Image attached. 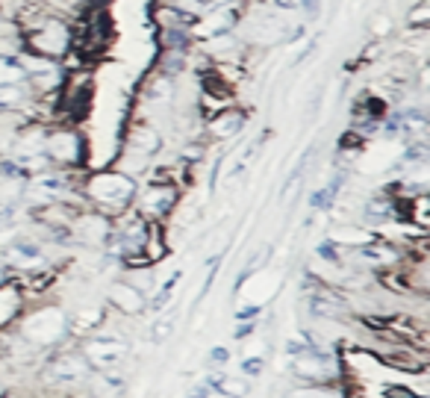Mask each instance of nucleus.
I'll list each match as a JSON object with an SVG mask.
<instances>
[{"instance_id":"1","label":"nucleus","mask_w":430,"mask_h":398,"mask_svg":"<svg viewBox=\"0 0 430 398\" xmlns=\"http://www.w3.org/2000/svg\"><path fill=\"white\" fill-rule=\"evenodd\" d=\"M289 375L301 384H336L342 381V360L339 354L315 346L298 357H289Z\"/></svg>"},{"instance_id":"2","label":"nucleus","mask_w":430,"mask_h":398,"mask_svg":"<svg viewBox=\"0 0 430 398\" xmlns=\"http://www.w3.org/2000/svg\"><path fill=\"white\" fill-rule=\"evenodd\" d=\"M92 366H88V360L83 351H62L57 357L47 360L45 366V381L50 387H59V390H74V387H83L88 377H92Z\"/></svg>"},{"instance_id":"3","label":"nucleus","mask_w":430,"mask_h":398,"mask_svg":"<svg viewBox=\"0 0 430 398\" xmlns=\"http://www.w3.org/2000/svg\"><path fill=\"white\" fill-rule=\"evenodd\" d=\"M88 195L106 210H124L133 201L136 183L121 171H100L88 180Z\"/></svg>"},{"instance_id":"4","label":"nucleus","mask_w":430,"mask_h":398,"mask_svg":"<svg viewBox=\"0 0 430 398\" xmlns=\"http://www.w3.org/2000/svg\"><path fill=\"white\" fill-rule=\"evenodd\" d=\"M68 322L59 310H35L21 328L24 342L35 351V348H50L65 336Z\"/></svg>"},{"instance_id":"5","label":"nucleus","mask_w":430,"mask_h":398,"mask_svg":"<svg viewBox=\"0 0 430 398\" xmlns=\"http://www.w3.org/2000/svg\"><path fill=\"white\" fill-rule=\"evenodd\" d=\"M88 366H92L95 372H112V369H124V363H127V354H130V346L118 336H110V334H100L95 339L86 342L83 348Z\"/></svg>"},{"instance_id":"6","label":"nucleus","mask_w":430,"mask_h":398,"mask_svg":"<svg viewBox=\"0 0 430 398\" xmlns=\"http://www.w3.org/2000/svg\"><path fill=\"white\" fill-rule=\"evenodd\" d=\"M207 387L212 392H219L224 398H248L250 392V384H248V377L242 375H221V372H212L209 377H204Z\"/></svg>"},{"instance_id":"7","label":"nucleus","mask_w":430,"mask_h":398,"mask_svg":"<svg viewBox=\"0 0 430 398\" xmlns=\"http://www.w3.org/2000/svg\"><path fill=\"white\" fill-rule=\"evenodd\" d=\"M110 301L118 307V310L130 313V316L145 310V295H141L139 289L130 286V283H115V286L110 289Z\"/></svg>"},{"instance_id":"8","label":"nucleus","mask_w":430,"mask_h":398,"mask_svg":"<svg viewBox=\"0 0 430 398\" xmlns=\"http://www.w3.org/2000/svg\"><path fill=\"white\" fill-rule=\"evenodd\" d=\"M33 45L42 53H62L68 45V35L59 24H47V27H39L33 33Z\"/></svg>"},{"instance_id":"9","label":"nucleus","mask_w":430,"mask_h":398,"mask_svg":"<svg viewBox=\"0 0 430 398\" xmlns=\"http://www.w3.org/2000/svg\"><path fill=\"white\" fill-rule=\"evenodd\" d=\"M286 398H351V392L342 384H301L289 390Z\"/></svg>"},{"instance_id":"10","label":"nucleus","mask_w":430,"mask_h":398,"mask_svg":"<svg viewBox=\"0 0 430 398\" xmlns=\"http://www.w3.org/2000/svg\"><path fill=\"white\" fill-rule=\"evenodd\" d=\"M310 313L315 319H342L345 316V304L330 298V295L315 292V295H310Z\"/></svg>"},{"instance_id":"11","label":"nucleus","mask_w":430,"mask_h":398,"mask_svg":"<svg viewBox=\"0 0 430 398\" xmlns=\"http://www.w3.org/2000/svg\"><path fill=\"white\" fill-rule=\"evenodd\" d=\"M174 204V189H159V186H151L145 192V210L151 215H163L168 212V207Z\"/></svg>"},{"instance_id":"12","label":"nucleus","mask_w":430,"mask_h":398,"mask_svg":"<svg viewBox=\"0 0 430 398\" xmlns=\"http://www.w3.org/2000/svg\"><path fill=\"white\" fill-rule=\"evenodd\" d=\"M50 154L57 157V159H77L80 157V139L77 136H53L50 139Z\"/></svg>"},{"instance_id":"13","label":"nucleus","mask_w":430,"mask_h":398,"mask_svg":"<svg viewBox=\"0 0 430 398\" xmlns=\"http://www.w3.org/2000/svg\"><path fill=\"white\" fill-rule=\"evenodd\" d=\"M242 127H245V115L242 113H227V115H221L219 121L212 124V133L221 136V139H230V136H236Z\"/></svg>"},{"instance_id":"14","label":"nucleus","mask_w":430,"mask_h":398,"mask_svg":"<svg viewBox=\"0 0 430 398\" xmlns=\"http://www.w3.org/2000/svg\"><path fill=\"white\" fill-rule=\"evenodd\" d=\"M27 101V95H24V89L21 86H15V83H9V86H0V113H9V110H18Z\"/></svg>"},{"instance_id":"15","label":"nucleus","mask_w":430,"mask_h":398,"mask_svg":"<svg viewBox=\"0 0 430 398\" xmlns=\"http://www.w3.org/2000/svg\"><path fill=\"white\" fill-rule=\"evenodd\" d=\"M177 280H180V271H174V275H171V278H168L163 286H159V292L151 298V310H153V313H163L165 307H168V301H171V292H174Z\"/></svg>"},{"instance_id":"16","label":"nucleus","mask_w":430,"mask_h":398,"mask_svg":"<svg viewBox=\"0 0 430 398\" xmlns=\"http://www.w3.org/2000/svg\"><path fill=\"white\" fill-rule=\"evenodd\" d=\"M360 260H368L374 266H383V263L395 260V251L386 248V245H366V248H360Z\"/></svg>"},{"instance_id":"17","label":"nucleus","mask_w":430,"mask_h":398,"mask_svg":"<svg viewBox=\"0 0 430 398\" xmlns=\"http://www.w3.org/2000/svg\"><path fill=\"white\" fill-rule=\"evenodd\" d=\"M33 189H35V192H45V195H62V192H65V177H59V174L35 177V180H33Z\"/></svg>"},{"instance_id":"18","label":"nucleus","mask_w":430,"mask_h":398,"mask_svg":"<svg viewBox=\"0 0 430 398\" xmlns=\"http://www.w3.org/2000/svg\"><path fill=\"white\" fill-rule=\"evenodd\" d=\"M133 148H139L141 157H148V154H153V151L159 148V136H156L153 130H139V133L133 136Z\"/></svg>"},{"instance_id":"19","label":"nucleus","mask_w":430,"mask_h":398,"mask_svg":"<svg viewBox=\"0 0 430 398\" xmlns=\"http://www.w3.org/2000/svg\"><path fill=\"white\" fill-rule=\"evenodd\" d=\"M24 77V71L18 62L6 59V57H0V86H9V83H18Z\"/></svg>"},{"instance_id":"20","label":"nucleus","mask_w":430,"mask_h":398,"mask_svg":"<svg viewBox=\"0 0 430 398\" xmlns=\"http://www.w3.org/2000/svg\"><path fill=\"white\" fill-rule=\"evenodd\" d=\"M12 254L15 257H21L24 263H35L42 254H39V245H33V242H15L12 245Z\"/></svg>"},{"instance_id":"21","label":"nucleus","mask_w":430,"mask_h":398,"mask_svg":"<svg viewBox=\"0 0 430 398\" xmlns=\"http://www.w3.org/2000/svg\"><path fill=\"white\" fill-rule=\"evenodd\" d=\"M239 369H242V377H260L262 369H265V360L262 357H245L239 363Z\"/></svg>"},{"instance_id":"22","label":"nucleus","mask_w":430,"mask_h":398,"mask_svg":"<svg viewBox=\"0 0 430 398\" xmlns=\"http://www.w3.org/2000/svg\"><path fill=\"white\" fill-rule=\"evenodd\" d=\"M383 398H427V395L409 390V387H401V384H386L383 387Z\"/></svg>"},{"instance_id":"23","label":"nucleus","mask_w":430,"mask_h":398,"mask_svg":"<svg viewBox=\"0 0 430 398\" xmlns=\"http://www.w3.org/2000/svg\"><path fill=\"white\" fill-rule=\"evenodd\" d=\"M171 331H174V319H159L153 328H151V339H153V342H163Z\"/></svg>"},{"instance_id":"24","label":"nucleus","mask_w":430,"mask_h":398,"mask_svg":"<svg viewBox=\"0 0 430 398\" xmlns=\"http://www.w3.org/2000/svg\"><path fill=\"white\" fill-rule=\"evenodd\" d=\"M209 366H224V363H230V348H224V346H212V351H209Z\"/></svg>"},{"instance_id":"25","label":"nucleus","mask_w":430,"mask_h":398,"mask_svg":"<svg viewBox=\"0 0 430 398\" xmlns=\"http://www.w3.org/2000/svg\"><path fill=\"white\" fill-rule=\"evenodd\" d=\"M254 331H257V322H254V319H248V322H242L239 328H236V339H245V336H250Z\"/></svg>"},{"instance_id":"26","label":"nucleus","mask_w":430,"mask_h":398,"mask_svg":"<svg viewBox=\"0 0 430 398\" xmlns=\"http://www.w3.org/2000/svg\"><path fill=\"white\" fill-rule=\"evenodd\" d=\"M209 387H207V381H201V384H194V387H189V398H209Z\"/></svg>"},{"instance_id":"27","label":"nucleus","mask_w":430,"mask_h":398,"mask_svg":"<svg viewBox=\"0 0 430 398\" xmlns=\"http://www.w3.org/2000/svg\"><path fill=\"white\" fill-rule=\"evenodd\" d=\"M303 9H307L310 15H313V12L318 15V0H303Z\"/></svg>"},{"instance_id":"28","label":"nucleus","mask_w":430,"mask_h":398,"mask_svg":"<svg viewBox=\"0 0 430 398\" xmlns=\"http://www.w3.org/2000/svg\"><path fill=\"white\" fill-rule=\"evenodd\" d=\"M0 283H4V271H0Z\"/></svg>"}]
</instances>
